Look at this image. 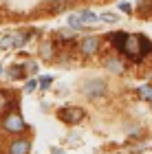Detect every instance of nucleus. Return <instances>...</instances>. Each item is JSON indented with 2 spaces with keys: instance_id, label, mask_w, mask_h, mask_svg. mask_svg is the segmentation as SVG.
Here are the masks:
<instances>
[{
  "instance_id": "obj_22",
  "label": "nucleus",
  "mask_w": 152,
  "mask_h": 154,
  "mask_svg": "<svg viewBox=\"0 0 152 154\" xmlns=\"http://www.w3.org/2000/svg\"><path fill=\"white\" fill-rule=\"evenodd\" d=\"M0 75H2V66H0Z\"/></svg>"
},
{
  "instance_id": "obj_6",
  "label": "nucleus",
  "mask_w": 152,
  "mask_h": 154,
  "mask_svg": "<svg viewBox=\"0 0 152 154\" xmlns=\"http://www.w3.org/2000/svg\"><path fill=\"white\" fill-rule=\"evenodd\" d=\"M26 40H29V35H24V33H9V35L2 38L0 46L2 48H22L26 44Z\"/></svg>"
},
{
  "instance_id": "obj_8",
  "label": "nucleus",
  "mask_w": 152,
  "mask_h": 154,
  "mask_svg": "<svg viewBox=\"0 0 152 154\" xmlns=\"http://www.w3.org/2000/svg\"><path fill=\"white\" fill-rule=\"evenodd\" d=\"M104 64H106V71L113 73V75H123L126 73V64H123V60H119L117 55L115 57H106Z\"/></svg>"
},
{
  "instance_id": "obj_11",
  "label": "nucleus",
  "mask_w": 152,
  "mask_h": 154,
  "mask_svg": "<svg viewBox=\"0 0 152 154\" xmlns=\"http://www.w3.org/2000/svg\"><path fill=\"white\" fill-rule=\"evenodd\" d=\"M11 95H13V93H5V90H0V115H2V112H9V103L16 101Z\"/></svg>"
},
{
  "instance_id": "obj_19",
  "label": "nucleus",
  "mask_w": 152,
  "mask_h": 154,
  "mask_svg": "<svg viewBox=\"0 0 152 154\" xmlns=\"http://www.w3.org/2000/svg\"><path fill=\"white\" fill-rule=\"evenodd\" d=\"M51 84H53V77H40V88L42 90H46Z\"/></svg>"
},
{
  "instance_id": "obj_2",
  "label": "nucleus",
  "mask_w": 152,
  "mask_h": 154,
  "mask_svg": "<svg viewBox=\"0 0 152 154\" xmlns=\"http://www.w3.org/2000/svg\"><path fill=\"white\" fill-rule=\"evenodd\" d=\"M0 130L9 132V134H22V132H26L29 128H26L22 115H20L18 110H11V112H5V117L0 119Z\"/></svg>"
},
{
  "instance_id": "obj_20",
  "label": "nucleus",
  "mask_w": 152,
  "mask_h": 154,
  "mask_svg": "<svg viewBox=\"0 0 152 154\" xmlns=\"http://www.w3.org/2000/svg\"><path fill=\"white\" fill-rule=\"evenodd\" d=\"M119 9H121L123 13H132V7H130L128 2H121V5H119Z\"/></svg>"
},
{
  "instance_id": "obj_3",
  "label": "nucleus",
  "mask_w": 152,
  "mask_h": 154,
  "mask_svg": "<svg viewBox=\"0 0 152 154\" xmlns=\"http://www.w3.org/2000/svg\"><path fill=\"white\" fill-rule=\"evenodd\" d=\"M84 117H86V112H84V108H79V106H64V108L57 110V119L64 121V123H68V125L79 123Z\"/></svg>"
},
{
  "instance_id": "obj_10",
  "label": "nucleus",
  "mask_w": 152,
  "mask_h": 154,
  "mask_svg": "<svg viewBox=\"0 0 152 154\" xmlns=\"http://www.w3.org/2000/svg\"><path fill=\"white\" fill-rule=\"evenodd\" d=\"M7 73H9V77H11V79H24V77H26L24 64H11Z\"/></svg>"
},
{
  "instance_id": "obj_21",
  "label": "nucleus",
  "mask_w": 152,
  "mask_h": 154,
  "mask_svg": "<svg viewBox=\"0 0 152 154\" xmlns=\"http://www.w3.org/2000/svg\"><path fill=\"white\" fill-rule=\"evenodd\" d=\"M51 154H66V152L60 150V148H51Z\"/></svg>"
},
{
  "instance_id": "obj_18",
  "label": "nucleus",
  "mask_w": 152,
  "mask_h": 154,
  "mask_svg": "<svg viewBox=\"0 0 152 154\" xmlns=\"http://www.w3.org/2000/svg\"><path fill=\"white\" fill-rule=\"evenodd\" d=\"M101 20H106V22H119V16L117 13H101Z\"/></svg>"
},
{
  "instance_id": "obj_9",
  "label": "nucleus",
  "mask_w": 152,
  "mask_h": 154,
  "mask_svg": "<svg viewBox=\"0 0 152 154\" xmlns=\"http://www.w3.org/2000/svg\"><path fill=\"white\" fill-rule=\"evenodd\" d=\"M40 55H42V60H53L55 55V46L51 40H44L42 44H40Z\"/></svg>"
},
{
  "instance_id": "obj_16",
  "label": "nucleus",
  "mask_w": 152,
  "mask_h": 154,
  "mask_svg": "<svg viewBox=\"0 0 152 154\" xmlns=\"http://www.w3.org/2000/svg\"><path fill=\"white\" fill-rule=\"evenodd\" d=\"M36 88H40V82H38V79H33V77H31V79L26 82V88H24V90H26V93H33Z\"/></svg>"
},
{
  "instance_id": "obj_14",
  "label": "nucleus",
  "mask_w": 152,
  "mask_h": 154,
  "mask_svg": "<svg viewBox=\"0 0 152 154\" xmlns=\"http://www.w3.org/2000/svg\"><path fill=\"white\" fill-rule=\"evenodd\" d=\"M139 95H141V99L152 101V86H141L139 88Z\"/></svg>"
},
{
  "instance_id": "obj_15",
  "label": "nucleus",
  "mask_w": 152,
  "mask_h": 154,
  "mask_svg": "<svg viewBox=\"0 0 152 154\" xmlns=\"http://www.w3.org/2000/svg\"><path fill=\"white\" fill-rule=\"evenodd\" d=\"M60 9H66V0H53L51 2V11H60Z\"/></svg>"
},
{
  "instance_id": "obj_17",
  "label": "nucleus",
  "mask_w": 152,
  "mask_h": 154,
  "mask_svg": "<svg viewBox=\"0 0 152 154\" xmlns=\"http://www.w3.org/2000/svg\"><path fill=\"white\" fill-rule=\"evenodd\" d=\"M24 71H26V75H36L38 64H36V62H26V64H24Z\"/></svg>"
},
{
  "instance_id": "obj_5",
  "label": "nucleus",
  "mask_w": 152,
  "mask_h": 154,
  "mask_svg": "<svg viewBox=\"0 0 152 154\" xmlns=\"http://www.w3.org/2000/svg\"><path fill=\"white\" fill-rule=\"evenodd\" d=\"M99 51V38H95V35H88L79 42V55L82 57H95Z\"/></svg>"
},
{
  "instance_id": "obj_1",
  "label": "nucleus",
  "mask_w": 152,
  "mask_h": 154,
  "mask_svg": "<svg viewBox=\"0 0 152 154\" xmlns=\"http://www.w3.org/2000/svg\"><path fill=\"white\" fill-rule=\"evenodd\" d=\"M150 51H152V42L146 35H130V33L123 38V44L119 46V53L132 62H143Z\"/></svg>"
},
{
  "instance_id": "obj_4",
  "label": "nucleus",
  "mask_w": 152,
  "mask_h": 154,
  "mask_svg": "<svg viewBox=\"0 0 152 154\" xmlns=\"http://www.w3.org/2000/svg\"><path fill=\"white\" fill-rule=\"evenodd\" d=\"M82 93H84L88 99H95V97L106 95V84L101 79H88L84 86H82Z\"/></svg>"
},
{
  "instance_id": "obj_7",
  "label": "nucleus",
  "mask_w": 152,
  "mask_h": 154,
  "mask_svg": "<svg viewBox=\"0 0 152 154\" xmlns=\"http://www.w3.org/2000/svg\"><path fill=\"white\" fill-rule=\"evenodd\" d=\"M29 152H31V141L24 137L13 139L9 143V154H29Z\"/></svg>"
},
{
  "instance_id": "obj_13",
  "label": "nucleus",
  "mask_w": 152,
  "mask_h": 154,
  "mask_svg": "<svg viewBox=\"0 0 152 154\" xmlns=\"http://www.w3.org/2000/svg\"><path fill=\"white\" fill-rule=\"evenodd\" d=\"M79 16H82L84 22H97V20H101V16H97V13H93V11H82Z\"/></svg>"
},
{
  "instance_id": "obj_12",
  "label": "nucleus",
  "mask_w": 152,
  "mask_h": 154,
  "mask_svg": "<svg viewBox=\"0 0 152 154\" xmlns=\"http://www.w3.org/2000/svg\"><path fill=\"white\" fill-rule=\"evenodd\" d=\"M68 26H71L73 31H84V20H82L79 13H73V16L68 18Z\"/></svg>"
}]
</instances>
